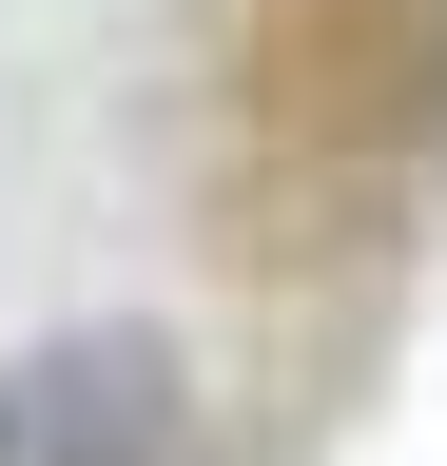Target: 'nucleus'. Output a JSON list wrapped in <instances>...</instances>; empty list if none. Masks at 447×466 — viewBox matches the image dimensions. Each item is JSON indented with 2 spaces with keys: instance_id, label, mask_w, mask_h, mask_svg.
Returning <instances> with one entry per match:
<instances>
[{
  "instance_id": "nucleus-1",
  "label": "nucleus",
  "mask_w": 447,
  "mask_h": 466,
  "mask_svg": "<svg viewBox=\"0 0 447 466\" xmlns=\"http://www.w3.org/2000/svg\"><path fill=\"white\" fill-rule=\"evenodd\" d=\"M0 466H195L176 330H59L0 370Z\"/></svg>"
}]
</instances>
